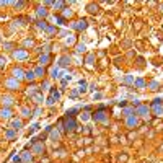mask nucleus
<instances>
[{
    "instance_id": "nucleus-1",
    "label": "nucleus",
    "mask_w": 163,
    "mask_h": 163,
    "mask_svg": "<svg viewBox=\"0 0 163 163\" xmlns=\"http://www.w3.org/2000/svg\"><path fill=\"white\" fill-rule=\"evenodd\" d=\"M62 124H64V132L65 134H72L75 129L78 127V122L74 116H64L62 118Z\"/></svg>"
},
{
    "instance_id": "nucleus-2",
    "label": "nucleus",
    "mask_w": 163,
    "mask_h": 163,
    "mask_svg": "<svg viewBox=\"0 0 163 163\" xmlns=\"http://www.w3.org/2000/svg\"><path fill=\"white\" fill-rule=\"evenodd\" d=\"M91 119L95 122H100V124H108V113L105 111V106H100L98 111H95Z\"/></svg>"
},
{
    "instance_id": "nucleus-3",
    "label": "nucleus",
    "mask_w": 163,
    "mask_h": 163,
    "mask_svg": "<svg viewBox=\"0 0 163 163\" xmlns=\"http://www.w3.org/2000/svg\"><path fill=\"white\" fill-rule=\"evenodd\" d=\"M28 149L31 150L33 155H42L44 153V144H42V140H39V139H33V142L28 145Z\"/></svg>"
},
{
    "instance_id": "nucleus-4",
    "label": "nucleus",
    "mask_w": 163,
    "mask_h": 163,
    "mask_svg": "<svg viewBox=\"0 0 163 163\" xmlns=\"http://www.w3.org/2000/svg\"><path fill=\"white\" fill-rule=\"evenodd\" d=\"M150 111L155 116H163V100H160V98L153 100L152 105H150Z\"/></svg>"
},
{
    "instance_id": "nucleus-5",
    "label": "nucleus",
    "mask_w": 163,
    "mask_h": 163,
    "mask_svg": "<svg viewBox=\"0 0 163 163\" xmlns=\"http://www.w3.org/2000/svg\"><path fill=\"white\" fill-rule=\"evenodd\" d=\"M150 114H152V111H150V106H147V105H139L137 108H136V116L137 118L149 119Z\"/></svg>"
},
{
    "instance_id": "nucleus-6",
    "label": "nucleus",
    "mask_w": 163,
    "mask_h": 163,
    "mask_svg": "<svg viewBox=\"0 0 163 163\" xmlns=\"http://www.w3.org/2000/svg\"><path fill=\"white\" fill-rule=\"evenodd\" d=\"M11 55H13V59H17V61H26V59L30 57V52H28L25 47H21V49H15Z\"/></svg>"
},
{
    "instance_id": "nucleus-7",
    "label": "nucleus",
    "mask_w": 163,
    "mask_h": 163,
    "mask_svg": "<svg viewBox=\"0 0 163 163\" xmlns=\"http://www.w3.org/2000/svg\"><path fill=\"white\" fill-rule=\"evenodd\" d=\"M5 86L8 90H11V91H15V90H18L20 86H21V82L17 80V78H13V77H8L5 80Z\"/></svg>"
},
{
    "instance_id": "nucleus-8",
    "label": "nucleus",
    "mask_w": 163,
    "mask_h": 163,
    "mask_svg": "<svg viewBox=\"0 0 163 163\" xmlns=\"http://www.w3.org/2000/svg\"><path fill=\"white\" fill-rule=\"evenodd\" d=\"M70 28H72L74 31H85L86 28H88V21H86L85 18H83V20H77L75 23L70 25Z\"/></svg>"
},
{
    "instance_id": "nucleus-9",
    "label": "nucleus",
    "mask_w": 163,
    "mask_h": 163,
    "mask_svg": "<svg viewBox=\"0 0 163 163\" xmlns=\"http://www.w3.org/2000/svg\"><path fill=\"white\" fill-rule=\"evenodd\" d=\"M70 62H72V57H70L69 54H64L59 57V62H57V67H61V69H65V67L70 65Z\"/></svg>"
},
{
    "instance_id": "nucleus-10",
    "label": "nucleus",
    "mask_w": 163,
    "mask_h": 163,
    "mask_svg": "<svg viewBox=\"0 0 163 163\" xmlns=\"http://www.w3.org/2000/svg\"><path fill=\"white\" fill-rule=\"evenodd\" d=\"M139 124H140V119H139L136 114H134V116L126 118V127H129V129H134V127H137Z\"/></svg>"
},
{
    "instance_id": "nucleus-11",
    "label": "nucleus",
    "mask_w": 163,
    "mask_h": 163,
    "mask_svg": "<svg viewBox=\"0 0 163 163\" xmlns=\"http://www.w3.org/2000/svg\"><path fill=\"white\" fill-rule=\"evenodd\" d=\"M25 72H26V70H23L21 67H15V69L11 70V77H13V78H17V80H20V82H21L23 78H25Z\"/></svg>"
},
{
    "instance_id": "nucleus-12",
    "label": "nucleus",
    "mask_w": 163,
    "mask_h": 163,
    "mask_svg": "<svg viewBox=\"0 0 163 163\" xmlns=\"http://www.w3.org/2000/svg\"><path fill=\"white\" fill-rule=\"evenodd\" d=\"M23 127V119L21 118H11L10 119V129L13 130H18Z\"/></svg>"
},
{
    "instance_id": "nucleus-13",
    "label": "nucleus",
    "mask_w": 163,
    "mask_h": 163,
    "mask_svg": "<svg viewBox=\"0 0 163 163\" xmlns=\"http://www.w3.org/2000/svg\"><path fill=\"white\" fill-rule=\"evenodd\" d=\"M0 101H2L3 108H10V106L15 103V98L11 96V95H3V96H0Z\"/></svg>"
},
{
    "instance_id": "nucleus-14",
    "label": "nucleus",
    "mask_w": 163,
    "mask_h": 163,
    "mask_svg": "<svg viewBox=\"0 0 163 163\" xmlns=\"http://www.w3.org/2000/svg\"><path fill=\"white\" fill-rule=\"evenodd\" d=\"M38 62H39V65H41V67H46L47 64L51 62V54L49 52H42V55H39Z\"/></svg>"
},
{
    "instance_id": "nucleus-15",
    "label": "nucleus",
    "mask_w": 163,
    "mask_h": 163,
    "mask_svg": "<svg viewBox=\"0 0 163 163\" xmlns=\"http://www.w3.org/2000/svg\"><path fill=\"white\" fill-rule=\"evenodd\" d=\"M47 15H49V10H47L46 7H38V8H36V17H38V20H44Z\"/></svg>"
},
{
    "instance_id": "nucleus-16",
    "label": "nucleus",
    "mask_w": 163,
    "mask_h": 163,
    "mask_svg": "<svg viewBox=\"0 0 163 163\" xmlns=\"http://www.w3.org/2000/svg\"><path fill=\"white\" fill-rule=\"evenodd\" d=\"M20 158H21V161H23V163H31V161H33V153L28 152V150H25V152H21Z\"/></svg>"
},
{
    "instance_id": "nucleus-17",
    "label": "nucleus",
    "mask_w": 163,
    "mask_h": 163,
    "mask_svg": "<svg viewBox=\"0 0 163 163\" xmlns=\"http://www.w3.org/2000/svg\"><path fill=\"white\" fill-rule=\"evenodd\" d=\"M33 72H34V75H36V78H42L46 75V67L38 65V67H34V69H33Z\"/></svg>"
},
{
    "instance_id": "nucleus-18",
    "label": "nucleus",
    "mask_w": 163,
    "mask_h": 163,
    "mask_svg": "<svg viewBox=\"0 0 163 163\" xmlns=\"http://www.w3.org/2000/svg\"><path fill=\"white\" fill-rule=\"evenodd\" d=\"M122 114H124V118L134 116L136 114V108L134 106H126V108H122Z\"/></svg>"
},
{
    "instance_id": "nucleus-19",
    "label": "nucleus",
    "mask_w": 163,
    "mask_h": 163,
    "mask_svg": "<svg viewBox=\"0 0 163 163\" xmlns=\"http://www.w3.org/2000/svg\"><path fill=\"white\" fill-rule=\"evenodd\" d=\"M11 114L13 113H11L10 108H2L0 109V118L2 119H11Z\"/></svg>"
},
{
    "instance_id": "nucleus-20",
    "label": "nucleus",
    "mask_w": 163,
    "mask_h": 163,
    "mask_svg": "<svg viewBox=\"0 0 163 163\" xmlns=\"http://www.w3.org/2000/svg\"><path fill=\"white\" fill-rule=\"evenodd\" d=\"M134 86L139 90H144V88H147V82L144 78H136V80H134Z\"/></svg>"
},
{
    "instance_id": "nucleus-21",
    "label": "nucleus",
    "mask_w": 163,
    "mask_h": 163,
    "mask_svg": "<svg viewBox=\"0 0 163 163\" xmlns=\"http://www.w3.org/2000/svg\"><path fill=\"white\" fill-rule=\"evenodd\" d=\"M49 139H51L52 142H57L59 139H61V132H59L57 129H51V130H49Z\"/></svg>"
},
{
    "instance_id": "nucleus-22",
    "label": "nucleus",
    "mask_w": 163,
    "mask_h": 163,
    "mask_svg": "<svg viewBox=\"0 0 163 163\" xmlns=\"http://www.w3.org/2000/svg\"><path fill=\"white\" fill-rule=\"evenodd\" d=\"M86 10H88V13L95 15V13L100 11V7H98V3H88V5H86Z\"/></svg>"
},
{
    "instance_id": "nucleus-23",
    "label": "nucleus",
    "mask_w": 163,
    "mask_h": 163,
    "mask_svg": "<svg viewBox=\"0 0 163 163\" xmlns=\"http://www.w3.org/2000/svg\"><path fill=\"white\" fill-rule=\"evenodd\" d=\"M20 114H21L23 118H31V116H33V111L28 108V106H23V108L20 109Z\"/></svg>"
},
{
    "instance_id": "nucleus-24",
    "label": "nucleus",
    "mask_w": 163,
    "mask_h": 163,
    "mask_svg": "<svg viewBox=\"0 0 163 163\" xmlns=\"http://www.w3.org/2000/svg\"><path fill=\"white\" fill-rule=\"evenodd\" d=\"M25 80H28V82H34V80H36V75H34L33 70H26V72H25Z\"/></svg>"
},
{
    "instance_id": "nucleus-25",
    "label": "nucleus",
    "mask_w": 163,
    "mask_h": 163,
    "mask_svg": "<svg viewBox=\"0 0 163 163\" xmlns=\"http://www.w3.org/2000/svg\"><path fill=\"white\" fill-rule=\"evenodd\" d=\"M36 26H38V30L46 31V28L49 26V25H47V21H46V20H36Z\"/></svg>"
},
{
    "instance_id": "nucleus-26",
    "label": "nucleus",
    "mask_w": 163,
    "mask_h": 163,
    "mask_svg": "<svg viewBox=\"0 0 163 163\" xmlns=\"http://www.w3.org/2000/svg\"><path fill=\"white\" fill-rule=\"evenodd\" d=\"M17 137V130H13V129H8L5 132V139L7 140H13V139Z\"/></svg>"
},
{
    "instance_id": "nucleus-27",
    "label": "nucleus",
    "mask_w": 163,
    "mask_h": 163,
    "mask_svg": "<svg viewBox=\"0 0 163 163\" xmlns=\"http://www.w3.org/2000/svg\"><path fill=\"white\" fill-rule=\"evenodd\" d=\"M31 98H33V100H34V103H36V105H41V103L44 101V100H42V95L39 93V91H36V93H34V95H33V96H31Z\"/></svg>"
},
{
    "instance_id": "nucleus-28",
    "label": "nucleus",
    "mask_w": 163,
    "mask_h": 163,
    "mask_svg": "<svg viewBox=\"0 0 163 163\" xmlns=\"http://www.w3.org/2000/svg\"><path fill=\"white\" fill-rule=\"evenodd\" d=\"M44 33H46V34H49V36H52V34L57 33V28H55L54 25H49V26L46 28V31H44Z\"/></svg>"
},
{
    "instance_id": "nucleus-29",
    "label": "nucleus",
    "mask_w": 163,
    "mask_h": 163,
    "mask_svg": "<svg viewBox=\"0 0 163 163\" xmlns=\"http://www.w3.org/2000/svg\"><path fill=\"white\" fill-rule=\"evenodd\" d=\"M147 86H149V88L152 90V91H157L158 88H160V83H158L157 80H152V82H150V83H149V85H147Z\"/></svg>"
},
{
    "instance_id": "nucleus-30",
    "label": "nucleus",
    "mask_w": 163,
    "mask_h": 163,
    "mask_svg": "<svg viewBox=\"0 0 163 163\" xmlns=\"http://www.w3.org/2000/svg\"><path fill=\"white\" fill-rule=\"evenodd\" d=\"M51 96H54V100L59 101L61 100V91H59L57 88H51Z\"/></svg>"
},
{
    "instance_id": "nucleus-31",
    "label": "nucleus",
    "mask_w": 163,
    "mask_h": 163,
    "mask_svg": "<svg viewBox=\"0 0 163 163\" xmlns=\"http://www.w3.org/2000/svg\"><path fill=\"white\" fill-rule=\"evenodd\" d=\"M51 78H61V70H59V67H54V69L51 70Z\"/></svg>"
},
{
    "instance_id": "nucleus-32",
    "label": "nucleus",
    "mask_w": 163,
    "mask_h": 163,
    "mask_svg": "<svg viewBox=\"0 0 163 163\" xmlns=\"http://www.w3.org/2000/svg\"><path fill=\"white\" fill-rule=\"evenodd\" d=\"M122 83H124V85H134V77L132 75H126V77L122 78Z\"/></svg>"
},
{
    "instance_id": "nucleus-33",
    "label": "nucleus",
    "mask_w": 163,
    "mask_h": 163,
    "mask_svg": "<svg viewBox=\"0 0 163 163\" xmlns=\"http://www.w3.org/2000/svg\"><path fill=\"white\" fill-rule=\"evenodd\" d=\"M54 10H65V2H54Z\"/></svg>"
},
{
    "instance_id": "nucleus-34",
    "label": "nucleus",
    "mask_w": 163,
    "mask_h": 163,
    "mask_svg": "<svg viewBox=\"0 0 163 163\" xmlns=\"http://www.w3.org/2000/svg\"><path fill=\"white\" fill-rule=\"evenodd\" d=\"M85 49H86V46H85V44H77V46H75V52H77V54L85 52Z\"/></svg>"
},
{
    "instance_id": "nucleus-35",
    "label": "nucleus",
    "mask_w": 163,
    "mask_h": 163,
    "mask_svg": "<svg viewBox=\"0 0 163 163\" xmlns=\"http://www.w3.org/2000/svg\"><path fill=\"white\" fill-rule=\"evenodd\" d=\"M80 119H82V121H90L91 116L88 114V111H83V113L80 114Z\"/></svg>"
},
{
    "instance_id": "nucleus-36",
    "label": "nucleus",
    "mask_w": 163,
    "mask_h": 163,
    "mask_svg": "<svg viewBox=\"0 0 163 163\" xmlns=\"http://www.w3.org/2000/svg\"><path fill=\"white\" fill-rule=\"evenodd\" d=\"M93 61H95V55H93V54H88V55L85 57V62L88 64V65H93Z\"/></svg>"
},
{
    "instance_id": "nucleus-37",
    "label": "nucleus",
    "mask_w": 163,
    "mask_h": 163,
    "mask_svg": "<svg viewBox=\"0 0 163 163\" xmlns=\"http://www.w3.org/2000/svg\"><path fill=\"white\" fill-rule=\"evenodd\" d=\"M65 42H67V44H75V36H72V34H69V36L65 38Z\"/></svg>"
},
{
    "instance_id": "nucleus-38",
    "label": "nucleus",
    "mask_w": 163,
    "mask_h": 163,
    "mask_svg": "<svg viewBox=\"0 0 163 163\" xmlns=\"http://www.w3.org/2000/svg\"><path fill=\"white\" fill-rule=\"evenodd\" d=\"M78 111V108H72V109H67V113H65V116H74L75 118V113Z\"/></svg>"
},
{
    "instance_id": "nucleus-39",
    "label": "nucleus",
    "mask_w": 163,
    "mask_h": 163,
    "mask_svg": "<svg viewBox=\"0 0 163 163\" xmlns=\"http://www.w3.org/2000/svg\"><path fill=\"white\" fill-rule=\"evenodd\" d=\"M23 46H25V47H28V46H30V47H33V46H34V41H33V39H25Z\"/></svg>"
},
{
    "instance_id": "nucleus-40",
    "label": "nucleus",
    "mask_w": 163,
    "mask_h": 163,
    "mask_svg": "<svg viewBox=\"0 0 163 163\" xmlns=\"http://www.w3.org/2000/svg\"><path fill=\"white\" fill-rule=\"evenodd\" d=\"M46 105H47V106H54V105H55V100H54V96H51V95H49V98H47Z\"/></svg>"
},
{
    "instance_id": "nucleus-41",
    "label": "nucleus",
    "mask_w": 163,
    "mask_h": 163,
    "mask_svg": "<svg viewBox=\"0 0 163 163\" xmlns=\"http://www.w3.org/2000/svg\"><path fill=\"white\" fill-rule=\"evenodd\" d=\"M55 21H57V25H65V18L64 17H55Z\"/></svg>"
},
{
    "instance_id": "nucleus-42",
    "label": "nucleus",
    "mask_w": 163,
    "mask_h": 163,
    "mask_svg": "<svg viewBox=\"0 0 163 163\" xmlns=\"http://www.w3.org/2000/svg\"><path fill=\"white\" fill-rule=\"evenodd\" d=\"M72 15H74V11H72V10H67V8L64 10V18H67V17L70 18V17H72Z\"/></svg>"
},
{
    "instance_id": "nucleus-43",
    "label": "nucleus",
    "mask_w": 163,
    "mask_h": 163,
    "mask_svg": "<svg viewBox=\"0 0 163 163\" xmlns=\"http://www.w3.org/2000/svg\"><path fill=\"white\" fill-rule=\"evenodd\" d=\"M3 47H5V51H11V47H13V42H3Z\"/></svg>"
},
{
    "instance_id": "nucleus-44",
    "label": "nucleus",
    "mask_w": 163,
    "mask_h": 163,
    "mask_svg": "<svg viewBox=\"0 0 163 163\" xmlns=\"http://www.w3.org/2000/svg\"><path fill=\"white\" fill-rule=\"evenodd\" d=\"M5 64H7V59L3 55H0V67H5Z\"/></svg>"
},
{
    "instance_id": "nucleus-45",
    "label": "nucleus",
    "mask_w": 163,
    "mask_h": 163,
    "mask_svg": "<svg viewBox=\"0 0 163 163\" xmlns=\"http://www.w3.org/2000/svg\"><path fill=\"white\" fill-rule=\"evenodd\" d=\"M42 86H44V88H49V82L44 80V82H42V85H41V88H42Z\"/></svg>"
},
{
    "instance_id": "nucleus-46",
    "label": "nucleus",
    "mask_w": 163,
    "mask_h": 163,
    "mask_svg": "<svg viewBox=\"0 0 163 163\" xmlns=\"http://www.w3.org/2000/svg\"><path fill=\"white\" fill-rule=\"evenodd\" d=\"M77 95H78V91H77V90H74L72 93H70V96H72V98H77Z\"/></svg>"
},
{
    "instance_id": "nucleus-47",
    "label": "nucleus",
    "mask_w": 163,
    "mask_h": 163,
    "mask_svg": "<svg viewBox=\"0 0 163 163\" xmlns=\"http://www.w3.org/2000/svg\"><path fill=\"white\" fill-rule=\"evenodd\" d=\"M101 98V93H96V95H93V100H100Z\"/></svg>"
},
{
    "instance_id": "nucleus-48",
    "label": "nucleus",
    "mask_w": 163,
    "mask_h": 163,
    "mask_svg": "<svg viewBox=\"0 0 163 163\" xmlns=\"http://www.w3.org/2000/svg\"><path fill=\"white\" fill-rule=\"evenodd\" d=\"M20 161H21V158H20V157H15L13 158V163H20Z\"/></svg>"
}]
</instances>
